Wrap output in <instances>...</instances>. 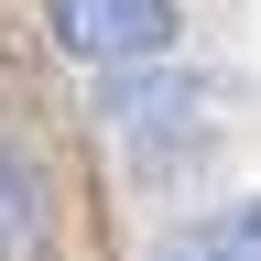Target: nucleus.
<instances>
[{
  "mask_svg": "<svg viewBox=\"0 0 261 261\" xmlns=\"http://www.w3.org/2000/svg\"><path fill=\"white\" fill-rule=\"evenodd\" d=\"M55 44L76 55V65H152V55H174V0H55Z\"/></svg>",
  "mask_w": 261,
  "mask_h": 261,
  "instance_id": "f257e3e1",
  "label": "nucleus"
},
{
  "mask_svg": "<svg viewBox=\"0 0 261 261\" xmlns=\"http://www.w3.org/2000/svg\"><path fill=\"white\" fill-rule=\"evenodd\" d=\"M196 120V87L185 76H109V130L120 142H163V130Z\"/></svg>",
  "mask_w": 261,
  "mask_h": 261,
  "instance_id": "f03ea898",
  "label": "nucleus"
},
{
  "mask_svg": "<svg viewBox=\"0 0 261 261\" xmlns=\"http://www.w3.org/2000/svg\"><path fill=\"white\" fill-rule=\"evenodd\" d=\"M0 261H44V185L11 142H0Z\"/></svg>",
  "mask_w": 261,
  "mask_h": 261,
  "instance_id": "7ed1b4c3",
  "label": "nucleus"
},
{
  "mask_svg": "<svg viewBox=\"0 0 261 261\" xmlns=\"http://www.w3.org/2000/svg\"><path fill=\"white\" fill-rule=\"evenodd\" d=\"M163 261H261V196H240V207L196 218L185 240H163Z\"/></svg>",
  "mask_w": 261,
  "mask_h": 261,
  "instance_id": "20e7f679",
  "label": "nucleus"
}]
</instances>
